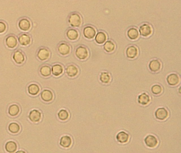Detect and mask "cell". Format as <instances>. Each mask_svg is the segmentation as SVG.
Returning a JSON list of instances; mask_svg holds the SVG:
<instances>
[{
  "mask_svg": "<svg viewBox=\"0 0 181 153\" xmlns=\"http://www.w3.org/2000/svg\"><path fill=\"white\" fill-rule=\"evenodd\" d=\"M69 23L73 27H79L82 23V18L78 13H73L69 17Z\"/></svg>",
  "mask_w": 181,
  "mask_h": 153,
  "instance_id": "obj_1",
  "label": "cell"
},
{
  "mask_svg": "<svg viewBox=\"0 0 181 153\" xmlns=\"http://www.w3.org/2000/svg\"><path fill=\"white\" fill-rule=\"evenodd\" d=\"M75 54L78 59L81 60H85L88 57V50L84 46H79L76 49Z\"/></svg>",
  "mask_w": 181,
  "mask_h": 153,
  "instance_id": "obj_2",
  "label": "cell"
},
{
  "mask_svg": "<svg viewBox=\"0 0 181 153\" xmlns=\"http://www.w3.org/2000/svg\"><path fill=\"white\" fill-rule=\"evenodd\" d=\"M145 145L151 148H154L157 147L158 144V141L156 136L152 134L148 135L145 139Z\"/></svg>",
  "mask_w": 181,
  "mask_h": 153,
  "instance_id": "obj_3",
  "label": "cell"
},
{
  "mask_svg": "<svg viewBox=\"0 0 181 153\" xmlns=\"http://www.w3.org/2000/svg\"><path fill=\"white\" fill-rule=\"evenodd\" d=\"M155 115L157 119L160 121H164L169 117V111L164 107H160L157 109Z\"/></svg>",
  "mask_w": 181,
  "mask_h": 153,
  "instance_id": "obj_4",
  "label": "cell"
},
{
  "mask_svg": "<svg viewBox=\"0 0 181 153\" xmlns=\"http://www.w3.org/2000/svg\"><path fill=\"white\" fill-rule=\"evenodd\" d=\"M139 32L141 36L147 37L152 35V26L149 24L144 23L140 27Z\"/></svg>",
  "mask_w": 181,
  "mask_h": 153,
  "instance_id": "obj_5",
  "label": "cell"
},
{
  "mask_svg": "<svg viewBox=\"0 0 181 153\" xmlns=\"http://www.w3.org/2000/svg\"><path fill=\"white\" fill-rule=\"evenodd\" d=\"M83 34L86 38L88 40H91L94 38L96 36V30L93 26H88L84 28Z\"/></svg>",
  "mask_w": 181,
  "mask_h": 153,
  "instance_id": "obj_6",
  "label": "cell"
},
{
  "mask_svg": "<svg viewBox=\"0 0 181 153\" xmlns=\"http://www.w3.org/2000/svg\"><path fill=\"white\" fill-rule=\"evenodd\" d=\"M19 29L23 32H27L32 27L31 22L27 18H22L20 20L18 23Z\"/></svg>",
  "mask_w": 181,
  "mask_h": 153,
  "instance_id": "obj_7",
  "label": "cell"
},
{
  "mask_svg": "<svg viewBox=\"0 0 181 153\" xmlns=\"http://www.w3.org/2000/svg\"><path fill=\"white\" fill-rule=\"evenodd\" d=\"M167 82L171 86H175L179 84L180 78L176 74H171L167 77Z\"/></svg>",
  "mask_w": 181,
  "mask_h": 153,
  "instance_id": "obj_8",
  "label": "cell"
},
{
  "mask_svg": "<svg viewBox=\"0 0 181 153\" xmlns=\"http://www.w3.org/2000/svg\"><path fill=\"white\" fill-rule=\"evenodd\" d=\"M162 68V64L160 61L157 59H154L149 63V68L152 72H158L160 71Z\"/></svg>",
  "mask_w": 181,
  "mask_h": 153,
  "instance_id": "obj_9",
  "label": "cell"
},
{
  "mask_svg": "<svg viewBox=\"0 0 181 153\" xmlns=\"http://www.w3.org/2000/svg\"><path fill=\"white\" fill-rule=\"evenodd\" d=\"M139 53L138 49L134 45L128 46L126 48V55L128 58L131 59H135L138 56Z\"/></svg>",
  "mask_w": 181,
  "mask_h": 153,
  "instance_id": "obj_10",
  "label": "cell"
},
{
  "mask_svg": "<svg viewBox=\"0 0 181 153\" xmlns=\"http://www.w3.org/2000/svg\"><path fill=\"white\" fill-rule=\"evenodd\" d=\"M58 51L60 54L66 56L69 54L71 52V47L67 43H62L58 46Z\"/></svg>",
  "mask_w": 181,
  "mask_h": 153,
  "instance_id": "obj_11",
  "label": "cell"
},
{
  "mask_svg": "<svg viewBox=\"0 0 181 153\" xmlns=\"http://www.w3.org/2000/svg\"><path fill=\"white\" fill-rule=\"evenodd\" d=\"M29 118L32 122L37 123L40 121L42 119V114L37 110H33L30 112Z\"/></svg>",
  "mask_w": 181,
  "mask_h": 153,
  "instance_id": "obj_12",
  "label": "cell"
},
{
  "mask_svg": "<svg viewBox=\"0 0 181 153\" xmlns=\"http://www.w3.org/2000/svg\"><path fill=\"white\" fill-rule=\"evenodd\" d=\"M41 99L45 102H50L53 100L54 95L52 91L49 89H45L42 92H41L40 95Z\"/></svg>",
  "mask_w": 181,
  "mask_h": 153,
  "instance_id": "obj_13",
  "label": "cell"
},
{
  "mask_svg": "<svg viewBox=\"0 0 181 153\" xmlns=\"http://www.w3.org/2000/svg\"><path fill=\"white\" fill-rule=\"evenodd\" d=\"M5 44L8 47L13 49L15 48L18 45V40L15 36L10 35L6 37Z\"/></svg>",
  "mask_w": 181,
  "mask_h": 153,
  "instance_id": "obj_14",
  "label": "cell"
},
{
  "mask_svg": "<svg viewBox=\"0 0 181 153\" xmlns=\"http://www.w3.org/2000/svg\"><path fill=\"white\" fill-rule=\"evenodd\" d=\"M13 59L18 64H21L25 60V57L20 50H16L13 55Z\"/></svg>",
  "mask_w": 181,
  "mask_h": 153,
  "instance_id": "obj_15",
  "label": "cell"
},
{
  "mask_svg": "<svg viewBox=\"0 0 181 153\" xmlns=\"http://www.w3.org/2000/svg\"><path fill=\"white\" fill-rule=\"evenodd\" d=\"M66 72L67 76L69 77H75L78 75L79 73V69L76 65L74 64H70L68 65L66 69Z\"/></svg>",
  "mask_w": 181,
  "mask_h": 153,
  "instance_id": "obj_16",
  "label": "cell"
},
{
  "mask_svg": "<svg viewBox=\"0 0 181 153\" xmlns=\"http://www.w3.org/2000/svg\"><path fill=\"white\" fill-rule=\"evenodd\" d=\"M50 57V52L47 49L45 48H41L38 50L37 57L41 61H45L49 59Z\"/></svg>",
  "mask_w": 181,
  "mask_h": 153,
  "instance_id": "obj_17",
  "label": "cell"
},
{
  "mask_svg": "<svg viewBox=\"0 0 181 153\" xmlns=\"http://www.w3.org/2000/svg\"><path fill=\"white\" fill-rule=\"evenodd\" d=\"M129 138H130V136L128 134L123 131L118 132L116 135L117 141L118 143H121V144H125L128 142Z\"/></svg>",
  "mask_w": 181,
  "mask_h": 153,
  "instance_id": "obj_18",
  "label": "cell"
},
{
  "mask_svg": "<svg viewBox=\"0 0 181 153\" xmlns=\"http://www.w3.org/2000/svg\"><path fill=\"white\" fill-rule=\"evenodd\" d=\"M72 144V140L71 137L69 136H64L61 137L60 144L63 148H69Z\"/></svg>",
  "mask_w": 181,
  "mask_h": 153,
  "instance_id": "obj_19",
  "label": "cell"
},
{
  "mask_svg": "<svg viewBox=\"0 0 181 153\" xmlns=\"http://www.w3.org/2000/svg\"><path fill=\"white\" fill-rule=\"evenodd\" d=\"M138 103L142 105H147L150 102V97L149 95L145 92H143L139 95L138 97Z\"/></svg>",
  "mask_w": 181,
  "mask_h": 153,
  "instance_id": "obj_20",
  "label": "cell"
},
{
  "mask_svg": "<svg viewBox=\"0 0 181 153\" xmlns=\"http://www.w3.org/2000/svg\"><path fill=\"white\" fill-rule=\"evenodd\" d=\"M18 40H19V43L20 44L22 45V46H28L29 45L32 40H31V37L29 35H28V34H22L21 35L19 36L18 38Z\"/></svg>",
  "mask_w": 181,
  "mask_h": 153,
  "instance_id": "obj_21",
  "label": "cell"
},
{
  "mask_svg": "<svg viewBox=\"0 0 181 153\" xmlns=\"http://www.w3.org/2000/svg\"><path fill=\"white\" fill-rule=\"evenodd\" d=\"M18 148L17 143L13 141H9L5 145V149L8 153H13L16 151Z\"/></svg>",
  "mask_w": 181,
  "mask_h": 153,
  "instance_id": "obj_22",
  "label": "cell"
},
{
  "mask_svg": "<svg viewBox=\"0 0 181 153\" xmlns=\"http://www.w3.org/2000/svg\"><path fill=\"white\" fill-rule=\"evenodd\" d=\"M127 36L130 40H136L139 38V30L136 28H131L127 32Z\"/></svg>",
  "mask_w": 181,
  "mask_h": 153,
  "instance_id": "obj_23",
  "label": "cell"
},
{
  "mask_svg": "<svg viewBox=\"0 0 181 153\" xmlns=\"http://www.w3.org/2000/svg\"><path fill=\"white\" fill-rule=\"evenodd\" d=\"M108 38L107 35L103 32H99L95 36V41L97 44H103L105 43Z\"/></svg>",
  "mask_w": 181,
  "mask_h": 153,
  "instance_id": "obj_24",
  "label": "cell"
},
{
  "mask_svg": "<svg viewBox=\"0 0 181 153\" xmlns=\"http://www.w3.org/2000/svg\"><path fill=\"white\" fill-rule=\"evenodd\" d=\"M79 34L77 30L75 29H70L67 32V37L69 40L72 41L76 40L79 38Z\"/></svg>",
  "mask_w": 181,
  "mask_h": 153,
  "instance_id": "obj_25",
  "label": "cell"
},
{
  "mask_svg": "<svg viewBox=\"0 0 181 153\" xmlns=\"http://www.w3.org/2000/svg\"><path fill=\"white\" fill-rule=\"evenodd\" d=\"M39 91H40V88L37 84H30L28 87V92L30 95L32 96L37 95L39 92Z\"/></svg>",
  "mask_w": 181,
  "mask_h": 153,
  "instance_id": "obj_26",
  "label": "cell"
},
{
  "mask_svg": "<svg viewBox=\"0 0 181 153\" xmlns=\"http://www.w3.org/2000/svg\"><path fill=\"white\" fill-rule=\"evenodd\" d=\"M52 72L56 77L60 76L63 72V67L59 64H56L52 68Z\"/></svg>",
  "mask_w": 181,
  "mask_h": 153,
  "instance_id": "obj_27",
  "label": "cell"
},
{
  "mask_svg": "<svg viewBox=\"0 0 181 153\" xmlns=\"http://www.w3.org/2000/svg\"><path fill=\"white\" fill-rule=\"evenodd\" d=\"M20 112V107L17 104L10 105L8 109V113L11 116H15L18 115Z\"/></svg>",
  "mask_w": 181,
  "mask_h": 153,
  "instance_id": "obj_28",
  "label": "cell"
},
{
  "mask_svg": "<svg viewBox=\"0 0 181 153\" xmlns=\"http://www.w3.org/2000/svg\"><path fill=\"white\" fill-rule=\"evenodd\" d=\"M116 47V45L114 42L111 40H108L105 42L104 45V49L108 53H111L113 52Z\"/></svg>",
  "mask_w": 181,
  "mask_h": 153,
  "instance_id": "obj_29",
  "label": "cell"
},
{
  "mask_svg": "<svg viewBox=\"0 0 181 153\" xmlns=\"http://www.w3.org/2000/svg\"><path fill=\"white\" fill-rule=\"evenodd\" d=\"M9 131L13 134H18L20 130V126L16 122L11 123L8 127Z\"/></svg>",
  "mask_w": 181,
  "mask_h": 153,
  "instance_id": "obj_30",
  "label": "cell"
},
{
  "mask_svg": "<svg viewBox=\"0 0 181 153\" xmlns=\"http://www.w3.org/2000/svg\"><path fill=\"white\" fill-rule=\"evenodd\" d=\"M99 79L102 83L108 84L111 80V76L108 72H103L100 75Z\"/></svg>",
  "mask_w": 181,
  "mask_h": 153,
  "instance_id": "obj_31",
  "label": "cell"
},
{
  "mask_svg": "<svg viewBox=\"0 0 181 153\" xmlns=\"http://www.w3.org/2000/svg\"><path fill=\"white\" fill-rule=\"evenodd\" d=\"M40 73L43 77H47L51 75L52 70L51 68L48 65H44L40 68Z\"/></svg>",
  "mask_w": 181,
  "mask_h": 153,
  "instance_id": "obj_32",
  "label": "cell"
},
{
  "mask_svg": "<svg viewBox=\"0 0 181 153\" xmlns=\"http://www.w3.org/2000/svg\"><path fill=\"white\" fill-rule=\"evenodd\" d=\"M58 117L61 121H66L67 120L69 117V113L66 110H61L57 114Z\"/></svg>",
  "mask_w": 181,
  "mask_h": 153,
  "instance_id": "obj_33",
  "label": "cell"
},
{
  "mask_svg": "<svg viewBox=\"0 0 181 153\" xmlns=\"http://www.w3.org/2000/svg\"><path fill=\"white\" fill-rule=\"evenodd\" d=\"M152 92L153 94L155 95H158L162 94V86L156 84V85H154L152 86Z\"/></svg>",
  "mask_w": 181,
  "mask_h": 153,
  "instance_id": "obj_34",
  "label": "cell"
},
{
  "mask_svg": "<svg viewBox=\"0 0 181 153\" xmlns=\"http://www.w3.org/2000/svg\"><path fill=\"white\" fill-rule=\"evenodd\" d=\"M6 23L3 21H0V34L4 33V32L6 31Z\"/></svg>",
  "mask_w": 181,
  "mask_h": 153,
  "instance_id": "obj_35",
  "label": "cell"
},
{
  "mask_svg": "<svg viewBox=\"0 0 181 153\" xmlns=\"http://www.w3.org/2000/svg\"><path fill=\"white\" fill-rule=\"evenodd\" d=\"M19 152H23V153H25V151H17V153H19Z\"/></svg>",
  "mask_w": 181,
  "mask_h": 153,
  "instance_id": "obj_36",
  "label": "cell"
}]
</instances>
